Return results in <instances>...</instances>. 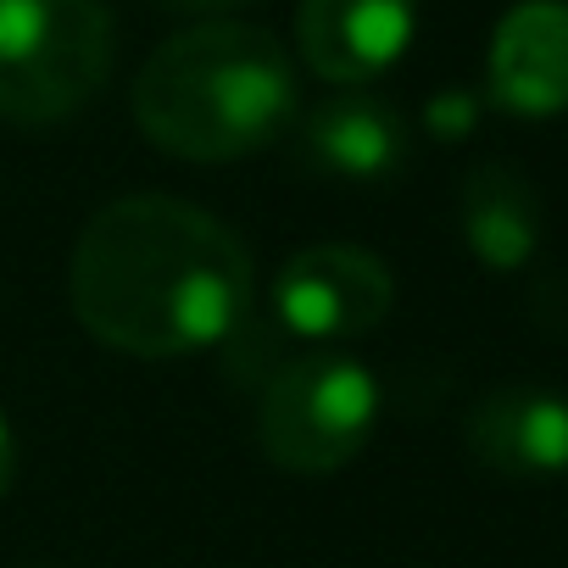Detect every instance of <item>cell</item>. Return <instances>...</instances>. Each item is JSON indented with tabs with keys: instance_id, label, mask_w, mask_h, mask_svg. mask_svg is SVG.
I'll use <instances>...</instances> for the list:
<instances>
[{
	"instance_id": "obj_4",
	"label": "cell",
	"mask_w": 568,
	"mask_h": 568,
	"mask_svg": "<svg viewBox=\"0 0 568 568\" xmlns=\"http://www.w3.org/2000/svg\"><path fill=\"white\" fill-rule=\"evenodd\" d=\"M379 424V379L341 346L291 352L256 385V446L273 468L324 479L341 474Z\"/></svg>"
},
{
	"instance_id": "obj_7",
	"label": "cell",
	"mask_w": 568,
	"mask_h": 568,
	"mask_svg": "<svg viewBox=\"0 0 568 568\" xmlns=\"http://www.w3.org/2000/svg\"><path fill=\"white\" fill-rule=\"evenodd\" d=\"M463 440L474 463L513 485L568 474V396L546 385H496L468 407Z\"/></svg>"
},
{
	"instance_id": "obj_5",
	"label": "cell",
	"mask_w": 568,
	"mask_h": 568,
	"mask_svg": "<svg viewBox=\"0 0 568 568\" xmlns=\"http://www.w3.org/2000/svg\"><path fill=\"white\" fill-rule=\"evenodd\" d=\"M396 307V278L379 251L329 240L307 245L278 267L267 313L273 324L302 346H346L368 329H379Z\"/></svg>"
},
{
	"instance_id": "obj_1",
	"label": "cell",
	"mask_w": 568,
	"mask_h": 568,
	"mask_svg": "<svg viewBox=\"0 0 568 568\" xmlns=\"http://www.w3.org/2000/svg\"><path fill=\"white\" fill-rule=\"evenodd\" d=\"M73 318L123 357L217 352L256 307V267L245 240L184 195L106 201L68 262Z\"/></svg>"
},
{
	"instance_id": "obj_12",
	"label": "cell",
	"mask_w": 568,
	"mask_h": 568,
	"mask_svg": "<svg viewBox=\"0 0 568 568\" xmlns=\"http://www.w3.org/2000/svg\"><path fill=\"white\" fill-rule=\"evenodd\" d=\"M12 479H18V440H12V424H7V413H0V501H7Z\"/></svg>"
},
{
	"instance_id": "obj_6",
	"label": "cell",
	"mask_w": 568,
	"mask_h": 568,
	"mask_svg": "<svg viewBox=\"0 0 568 568\" xmlns=\"http://www.w3.org/2000/svg\"><path fill=\"white\" fill-rule=\"evenodd\" d=\"M418 29V0H302L296 57L335 90H363L390 73Z\"/></svg>"
},
{
	"instance_id": "obj_13",
	"label": "cell",
	"mask_w": 568,
	"mask_h": 568,
	"mask_svg": "<svg viewBox=\"0 0 568 568\" xmlns=\"http://www.w3.org/2000/svg\"><path fill=\"white\" fill-rule=\"evenodd\" d=\"M162 7H173V12H190V18H223V12H240V7H251V0H162Z\"/></svg>"
},
{
	"instance_id": "obj_2",
	"label": "cell",
	"mask_w": 568,
	"mask_h": 568,
	"mask_svg": "<svg viewBox=\"0 0 568 568\" xmlns=\"http://www.w3.org/2000/svg\"><path fill=\"white\" fill-rule=\"evenodd\" d=\"M140 134L179 162H240L296 123V62L267 29L206 18L162 40L134 73Z\"/></svg>"
},
{
	"instance_id": "obj_8",
	"label": "cell",
	"mask_w": 568,
	"mask_h": 568,
	"mask_svg": "<svg viewBox=\"0 0 568 568\" xmlns=\"http://www.w3.org/2000/svg\"><path fill=\"white\" fill-rule=\"evenodd\" d=\"M485 95L507 118L529 123L568 112V0H518L496 23Z\"/></svg>"
},
{
	"instance_id": "obj_9",
	"label": "cell",
	"mask_w": 568,
	"mask_h": 568,
	"mask_svg": "<svg viewBox=\"0 0 568 568\" xmlns=\"http://www.w3.org/2000/svg\"><path fill=\"white\" fill-rule=\"evenodd\" d=\"M296 156L324 173V179H352V184H385L407 168L413 134L407 118L368 90H341L307 112H296Z\"/></svg>"
},
{
	"instance_id": "obj_10",
	"label": "cell",
	"mask_w": 568,
	"mask_h": 568,
	"mask_svg": "<svg viewBox=\"0 0 568 568\" xmlns=\"http://www.w3.org/2000/svg\"><path fill=\"white\" fill-rule=\"evenodd\" d=\"M457 223H463V240L479 256V267H490V273H518L546 240L540 195L513 162L468 168L463 195H457Z\"/></svg>"
},
{
	"instance_id": "obj_3",
	"label": "cell",
	"mask_w": 568,
	"mask_h": 568,
	"mask_svg": "<svg viewBox=\"0 0 568 568\" xmlns=\"http://www.w3.org/2000/svg\"><path fill=\"white\" fill-rule=\"evenodd\" d=\"M118 23L106 0H0V118L57 129L112 79Z\"/></svg>"
},
{
	"instance_id": "obj_11",
	"label": "cell",
	"mask_w": 568,
	"mask_h": 568,
	"mask_svg": "<svg viewBox=\"0 0 568 568\" xmlns=\"http://www.w3.org/2000/svg\"><path fill=\"white\" fill-rule=\"evenodd\" d=\"M474 123H479V95H474V90H440V95H429V106H424V129H429L435 140H468Z\"/></svg>"
}]
</instances>
